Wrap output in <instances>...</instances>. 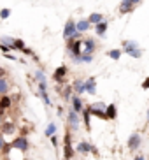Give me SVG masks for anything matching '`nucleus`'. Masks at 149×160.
<instances>
[{
    "label": "nucleus",
    "mask_w": 149,
    "mask_h": 160,
    "mask_svg": "<svg viewBox=\"0 0 149 160\" xmlns=\"http://www.w3.org/2000/svg\"><path fill=\"white\" fill-rule=\"evenodd\" d=\"M75 155V148L72 146V130L67 125L65 136H63V160H72Z\"/></svg>",
    "instance_id": "nucleus-1"
},
{
    "label": "nucleus",
    "mask_w": 149,
    "mask_h": 160,
    "mask_svg": "<svg viewBox=\"0 0 149 160\" xmlns=\"http://www.w3.org/2000/svg\"><path fill=\"white\" fill-rule=\"evenodd\" d=\"M123 53L130 55L132 58H142V49L135 41H125L123 42Z\"/></svg>",
    "instance_id": "nucleus-2"
},
{
    "label": "nucleus",
    "mask_w": 149,
    "mask_h": 160,
    "mask_svg": "<svg viewBox=\"0 0 149 160\" xmlns=\"http://www.w3.org/2000/svg\"><path fill=\"white\" fill-rule=\"evenodd\" d=\"M81 122H83V118L75 113V111L69 109V113H67V125H69L70 130L77 132V130H79V127H81Z\"/></svg>",
    "instance_id": "nucleus-3"
},
{
    "label": "nucleus",
    "mask_w": 149,
    "mask_h": 160,
    "mask_svg": "<svg viewBox=\"0 0 149 160\" xmlns=\"http://www.w3.org/2000/svg\"><path fill=\"white\" fill-rule=\"evenodd\" d=\"M11 146H12V150H18V151H21V153H26L28 148H30V142H28L26 136H16L12 139V142H11Z\"/></svg>",
    "instance_id": "nucleus-4"
},
{
    "label": "nucleus",
    "mask_w": 149,
    "mask_h": 160,
    "mask_svg": "<svg viewBox=\"0 0 149 160\" xmlns=\"http://www.w3.org/2000/svg\"><path fill=\"white\" fill-rule=\"evenodd\" d=\"M67 74H69V67H67V65H60V67H56V71L53 72V79L58 83V86H60V85H65Z\"/></svg>",
    "instance_id": "nucleus-5"
},
{
    "label": "nucleus",
    "mask_w": 149,
    "mask_h": 160,
    "mask_svg": "<svg viewBox=\"0 0 149 160\" xmlns=\"http://www.w3.org/2000/svg\"><path fill=\"white\" fill-rule=\"evenodd\" d=\"M140 144H142V137H140L139 132L132 134V136L128 137V141H126V146H128V150H132V151H137V150L140 148Z\"/></svg>",
    "instance_id": "nucleus-6"
},
{
    "label": "nucleus",
    "mask_w": 149,
    "mask_h": 160,
    "mask_svg": "<svg viewBox=\"0 0 149 160\" xmlns=\"http://www.w3.org/2000/svg\"><path fill=\"white\" fill-rule=\"evenodd\" d=\"M97 51V41L93 37H86L83 39V53L86 55H93Z\"/></svg>",
    "instance_id": "nucleus-7"
},
{
    "label": "nucleus",
    "mask_w": 149,
    "mask_h": 160,
    "mask_svg": "<svg viewBox=\"0 0 149 160\" xmlns=\"http://www.w3.org/2000/svg\"><path fill=\"white\" fill-rule=\"evenodd\" d=\"M77 32V27H75V21L72 18L70 19H67V23H65V27H63V39H67L69 41L74 33Z\"/></svg>",
    "instance_id": "nucleus-8"
},
{
    "label": "nucleus",
    "mask_w": 149,
    "mask_h": 160,
    "mask_svg": "<svg viewBox=\"0 0 149 160\" xmlns=\"http://www.w3.org/2000/svg\"><path fill=\"white\" fill-rule=\"evenodd\" d=\"M70 104H72V106H70V109H72V111H75L77 114H81L84 109H86V106H84V102L81 100V97H79V95H75V93H74V97H72V100H70Z\"/></svg>",
    "instance_id": "nucleus-9"
},
{
    "label": "nucleus",
    "mask_w": 149,
    "mask_h": 160,
    "mask_svg": "<svg viewBox=\"0 0 149 160\" xmlns=\"http://www.w3.org/2000/svg\"><path fill=\"white\" fill-rule=\"evenodd\" d=\"M39 85V97H41L42 100H44V104H46L47 108H51V100H49V95H47V83H37Z\"/></svg>",
    "instance_id": "nucleus-10"
},
{
    "label": "nucleus",
    "mask_w": 149,
    "mask_h": 160,
    "mask_svg": "<svg viewBox=\"0 0 149 160\" xmlns=\"http://www.w3.org/2000/svg\"><path fill=\"white\" fill-rule=\"evenodd\" d=\"M93 146L95 144H91V142H88V141H81L79 144L75 146V151H77L79 155H88V153L93 151Z\"/></svg>",
    "instance_id": "nucleus-11"
},
{
    "label": "nucleus",
    "mask_w": 149,
    "mask_h": 160,
    "mask_svg": "<svg viewBox=\"0 0 149 160\" xmlns=\"http://www.w3.org/2000/svg\"><path fill=\"white\" fill-rule=\"evenodd\" d=\"M133 9H135V5H133V2H132V0H121V4H119V7H118L119 14H128V12H133Z\"/></svg>",
    "instance_id": "nucleus-12"
},
{
    "label": "nucleus",
    "mask_w": 149,
    "mask_h": 160,
    "mask_svg": "<svg viewBox=\"0 0 149 160\" xmlns=\"http://www.w3.org/2000/svg\"><path fill=\"white\" fill-rule=\"evenodd\" d=\"M58 90H60V95L63 100H67V102L72 100V97H74V88H72V85H63V88H58Z\"/></svg>",
    "instance_id": "nucleus-13"
},
{
    "label": "nucleus",
    "mask_w": 149,
    "mask_h": 160,
    "mask_svg": "<svg viewBox=\"0 0 149 160\" xmlns=\"http://www.w3.org/2000/svg\"><path fill=\"white\" fill-rule=\"evenodd\" d=\"M0 132H2V136L14 134V132H16V123H14V122H7V120H5V122L2 123V127H0Z\"/></svg>",
    "instance_id": "nucleus-14"
},
{
    "label": "nucleus",
    "mask_w": 149,
    "mask_h": 160,
    "mask_svg": "<svg viewBox=\"0 0 149 160\" xmlns=\"http://www.w3.org/2000/svg\"><path fill=\"white\" fill-rule=\"evenodd\" d=\"M86 85V93L88 95H97V78H88L84 81Z\"/></svg>",
    "instance_id": "nucleus-15"
},
{
    "label": "nucleus",
    "mask_w": 149,
    "mask_h": 160,
    "mask_svg": "<svg viewBox=\"0 0 149 160\" xmlns=\"http://www.w3.org/2000/svg\"><path fill=\"white\" fill-rule=\"evenodd\" d=\"M86 109L89 111V114H93V116L100 118V120H105V109L97 108L95 104H89V106H86Z\"/></svg>",
    "instance_id": "nucleus-16"
},
{
    "label": "nucleus",
    "mask_w": 149,
    "mask_h": 160,
    "mask_svg": "<svg viewBox=\"0 0 149 160\" xmlns=\"http://www.w3.org/2000/svg\"><path fill=\"white\" fill-rule=\"evenodd\" d=\"M118 118V108L116 104H107V108H105V120L112 122V120H116Z\"/></svg>",
    "instance_id": "nucleus-17"
},
{
    "label": "nucleus",
    "mask_w": 149,
    "mask_h": 160,
    "mask_svg": "<svg viewBox=\"0 0 149 160\" xmlns=\"http://www.w3.org/2000/svg\"><path fill=\"white\" fill-rule=\"evenodd\" d=\"M72 88H74V93L75 95L86 93V85H84V79H75L74 83H72Z\"/></svg>",
    "instance_id": "nucleus-18"
},
{
    "label": "nucleus",
    "mask_w": 149,
    "mask_h": 160,
    "mask_svg": "<svg viewBox=\"0 0 149 160\" xmlns=\"http://www.w3.org/2000/svg\"><path fill=\"white\" fill-rule=\"evenodd\" d=\"M107 28H109V23H107V19H103L102 23H98L97 27H95V33H97L98 37H103V35L107 33Z\"/></svg>",
    "instance_id": "nucleus-19"
},
{
    "label": "nucleus",
    "mask_w": 149,
    "mask_h": 160,
    "mask_svg": "<svg viewBox=\"0 0 149 160\" xmlns=\"http://www.w3.org/2000/svg\"><path fill=\"white\" fill-rule=\"evenodd\" d=\"M75 27H77V32H81V33L88 32V30L91 28V25H89L88 18H86V19H79V21L75 23Z\"/></svg>",
    "instance_id": "nucleus-20"
},
{
    "label": "nucleus",
    "mask_w": 149,
    "mask_h": 160,
    "mask_svg": "<svg viewBox=\"0 0 149 160\" xmlns=\"http://www.w3.org/2000/svg\"><path fill=\"white\" fill-rule=\"evenodd\" d=\"M11 106H12V99H11L9 95H2L0 97V109L2 111H7Z\"/></svg>",
    "instance_id": "nucleus-21"
},
{
    "label": "nucleus",
    "mask_w": 149,
    "mask_h": 160,
    "mask_svg": "<svg viewBox=\"0 0 149 160\" xmlns=\"http://www.w3.org/2000/svg\"><path fill=\"white\" fill-rule=\"evenodd\" d=\"M88 21H89V25L97 27L98 23H102V21H103V16L100 14V12H91V14L88 16Z\"/></svg>",
    "instance_id": "nucleus-22"
},
{
    "label": "nucleus",
    "mask_w": 149,
    "mask_h": 160,
    "mask_svg": "<svg viewBox=\"0 0 149 160\" xmlns=\"http://www.w3.org/2000/svg\"><path fill=\"white\" fill-rule=\"evenodd\" d=\"M89 111L88 109H84L83 113H81V118H83V123H84V127H86V130L88 132H91V123H89Z\"/></svg>",
    "instance_id": "nucleus-23"
},
{
    "label": "nucleus",
    "mask_w": 149,
    "mask_h": 160,
    "mask_svg": "<svg viewBox=\"0 0 149 160\" xmlns=\"http://www.w3.org/2000/svg\"><path fill=\"white\" fill-rule=\"evenodd\" d=\"M93 62V55H86V53H83L81 57L74 58V63H91Z\"/></svg>",
    "instance_id": "nucleus-24"
},
{
    "label": "nucleus",
    "mask_w": 149,
    "mask_h": 160,
    "mask_svg": "<svg viewBox=\"0 0 149 160\" xmlns=\"http://www.w3.org/2000/svg\"><path fill=\"white\" fill-rule=\"evenodd\" d=\"M44 136H46V137L56 136V123H55V122H51V123L46 127V130H44Z\"/></svg>",
    "instance_id": "nucleus-25"
},
{
    "label": "nucleus",
    "mask_w": 149,
    "mask_h": 160,
    "mask_svg": "<svg viewBox=\"0 0 149 160\" xmlns=\"http://www.w3.org/2000/svg\"><path fill=\"white\" fill-rule=\"evenodd\" d=\"M7 92H9V81L7 78H0V93L7 95Z\"/></svg>",
    "instance_id": "nucleus-26"
},
{
    "label": "nucleus",
    "mask_w": 149,
    "mask_h": 160,
    "mask_svg": "<svg viewBox=\"0 0 149 160\" xmlns=\"http://www.w3.org/2000/svg\"><path fill=\"white\" fill-rule=\"evenodd\" d=\"M121 55H123V49H111V51H107V57L111 60H119Z\"/></svg>",
    "instance_id": "nucleus-27"
},
{
    "label": "nucleus",
    "mask_w": 149,
    "mask_h": 160,
    "mask_svg": "<svg viewBox=\"0 0 149 160\" xmlns=\"http://www.w3.org/2000/svg\"><path fill=\"white\" fill-rule=\"evenodd\" d=\"M14 42H16V37H2V39H0V44L9 46L12 51H14Z\"/></svg>",
    "instance_id": "nucleus-28"
},
{
    "label": "nucleus",
    "mask_w": 149,
    "mask_h": 160,
    "mask_svg": "<svg viewBox=\"0 0 149 160\" xmlns=\"http://www.w3.org/2000/svg\"><path fill=\"white\" fill-rule=\"evenodd\" d=\"M33 79L37 81V83H47V81H46V74H44L42 71H35V72H33Z\"/></svg>",
    "instance_id": "nucleus-29"
},
{
    "label": "nucleus",
    "mask_w": 149,
    "mask_h": 160,
    "mask_svg": "<svg viewBox=\"0 0 149 160\" xmlns=\"http://www.w3.org/2000/svg\"><path fill=\"white\" fill-rule=\"evenodd\" d=\"M25 42L21 41V39H16V42H14V51H23L25 49Z\"/></svg>",
    "instance_id": "nucleus-30"
},
{
    "label": "nucleus",
    "mask_w": 149,
    "mask_h": 160,
    "mask_svg": "<svg viewBox=\"0 0 149 160\" xmlns=\"http://www.w3.org/2000/svg\"><path fill=\"white\" fill-rule=\"evenodd\" d=\"M11 16V9H7V7H4V9L0 11V19H7Z\"/></svg>",
    "instance_id": "nucleus-31"
},
{
    "label": "nucleus",
    "mask_w": 149,
    "mask_h": 160,
    "mask_svg": "<svg viewBox=\"0 0 149 160\" xmlns=\"http://www.w3.org/2000/svg\"><path fill=\"white\" fill-rule=\"evenodd\" d=\"M11 151H12V146H11V142H7V144L4 146V150H2V155H7V157H9Z\"/></svg>",
    "instance_id": "nucleus-32"
},
{
    "label": "nucleus",
    "mask_w": 149,
    "mask_h": 160,
    "mask_svg": "<svg viewBox=\"0 0 149 160\" xmlns=\"http://www.w3.org/2000/svg\"><path fill=\"white\" fill-rule=\"evenodd\" d=\"M21 53H23V55H26V57H32V58L35 57V53H33L32 49H30V48H25V49H23Z\"/></svg>",
    "instance_id": "nucleus-33"
},
{
    "label": "nucleus",
    "mask_w": 149,
    "mask_h": 160,
    "mask_svg": "<svg viewBox=\"0 0 149 160\" xmlns=\"http://www.w3.org/2000/svg\"><path fill=\"white\" fill-rule=\"evenodd\" d=\"M0 51H4V55H7L9 51H12L9 46H5V44H0Z\"/></svg>",
    "instance_id": "nucleus-34"
},
{
    "label": "nucleus",
    "mask_w": 149,
    "mask_h": 160,
    "mask_svg": "<svg viewBox=\"0 0 149 160\" xmlns=\"http://www.w3.org/2000/svg\"><path fill=\"white\" fill-rule=\"evenodd\" d=\"M142 90H149V78L142 81Z\"/></svg>",
    "instance_id": "nucleus-35"
},
{
    "label": "nucleus",
    "mask_w": 149,
    "mask_h": 160,
    "mask_svg": "<svg viewBox=\"0 0 149 160\" xmlns=\"http://www.w3.org/2000/svg\"><path fill=\"white\" fill-rule=\"evenodd\" d=\"M49 139H51V144L56 148V146H58V137H56V136H53V137H49Z\"/></svg>",
    "instance_id": "nucleus-36"
},
{
    "label": "nucleus",
    "mask_w": 149,
    "mask_h": 160,
    "mask_svg": "<svg viewBox=\"0 0 149 160\" xmlns=\"http://www.w3.org/2000/svg\"><path fill=\"white\" fill-rule=\"evenodd\" d=\"M5 144H7V142H5V139H4V136H2V137H0V151L4 150V146H5Z\"/></svg>",
    "instance_id": "nucleus-37"
},
{
    "label": "nucleus",
    "mask_w": 149,
    "mask_h": 160,
    "mask_svg": "<svg viewBox=\"0 0 149 160\" xmlns=\"http://www.w3.org/2000/svg\"><path fill=\"white\" fill-rule=\"evenodd\" d=\"M7 76V72H5V69L4 67H0V78H5Z\"/></svg>",
    "instance_id": "nucleus-38"
},
{
    "label": "nucleus",
    "mask_w": 149,
    "mask_h": 160,
    "mask_svg": "<svg viewBox=\"0 0 149 160\" xmlns=\"http://www.w3.org/2000/svg\"><path fill=\"white\" fill-rule=\"evenodd\" d=\"M56 113H58V116H63V108L60 106V108L56 109Z\"/></svg>",
    "instance_id": "nucleus-39"
},
{
    "label": "nucleus",
    "mask_w": 149,
    "mask_h": 160,
    "mask_svg": "<svg viewBox=\"0 0 149 160\" xmlns=\"http://www.w3.org/2000/svg\"><path fill=\"white\" fill-rule=\"evenodd\" d=\"M133 160H144V157H142V155H137V157H135V158H133Z\"/></svg>",
    "instance_id": "nucleus-40"
},
{
    "label": "nucleus",
    "mask_w": 149,
    "mask_h": 160,
    "mask_svg": "<svg viewBox=\"0 0 149 160\" xmlns=\"http://www.w3.org/2000/svg\"><path fill=\"white\" fill-rule=\"evenodd\" d=\"M5 120H4V116H2V114H0V127H2V123H4Z\"/></svg>",
    "instance_id": "nucleus-41"
},
{
    "label": "nucleus",
    "mask_w": 149,
    "mask_h": 160,
    "mask_svg": "<svg viewBox=\"0 0 149 160\" xmlns=\"http://www.w3.org/2000/svg\"><path fill=\"white\" fill-rule=\"evenodd\" d=\"M132 2H133V5H137V4H140L142 0H132Z\"/></svg>",
    "instance_id": "nucleus-42"
},
{
    "label": "nucleus",
    "mask_w": 149,
    "mask_h": 160,
    "mask_svg": "<svg viewBox=\"0 0 149 160\" xmlns=\"http://www.w3.org/2000/svg\"><path fill=\"white\" fill-rule=\"evenodd\" d=\"M147 122H149V108H147Z\"/></svg>",
    "instance_id": "nucleus-43"
},
{
    "label": "nucleus",
    "mask_w": 149,
    "mask_h": 160,
    "mask_svg": "<svg viewBox=\"0 0 149 160\" xmlns=\"http://www.w3.org/2000/svg\"><path fill=\"white\" fill-rule=\"evenodd\" d=\"M0 137H2V132H0Z\"/></svg>",
    "instance_id": "nucleus-44"
},
{
    "label": "nucleus",
    "mask_w": 149,
    "mask_h": 160,
    "mask_svg": "<svg viewBox=\"0 0 149 160\" xmlns=\"http://www.w3.org/2000/svg\"><path fill=\"white\" fill-rule=\"evenodd\" d=\"M147 136H149V132H147Z\"/></svg>",
    "instance_id": "nucleus-45"
},
{
    "label": "nucleus",
    "mask_w": 149,
    "mask_h": 160,
    "mask_svg": "<svg viewBox=\"0 0 149 160\" xmlns=\"http://www.w3.org/2000/svg\"><path fill=\"white\" fill-rule=\"evenodd\" d=\"M7 160H11V158H7Z\"/></svg>",
    "instance_id": "nucleus-46"
}]
</instances>
